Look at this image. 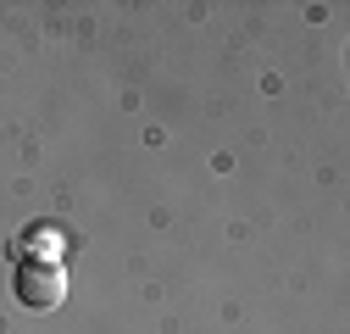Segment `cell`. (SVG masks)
I'll return each instance as SVG.
<instances>
[{"mask_svg":"<svg viewBox=\"0 0 350 334\" xmlns=\"http://www.w3.org/2000/svg\"><path fill=\"white\" fill-rule=\"evenodd\" d=\"M12 290H17V301H23L28 312H56V307L67 301V273H62L56 262H17Z\"/></svg>","mask_w":350,"mask_h":334,"instance_id":"1","label":"cell"},{"mask_svg":"<svg viewBox=\"0 0 350 334\" xmlns=\"http://www.w3.org/2000/svg\"><path fill=\"white\" fill-rule=\"evenodd\" d=\"M23 262H56V250H62V229L56 223H33L28 234H23Z\"/></svg>","mask_w":350,"mask_h":334,"instance_id":"2","label":"cell"}]
</instances>
